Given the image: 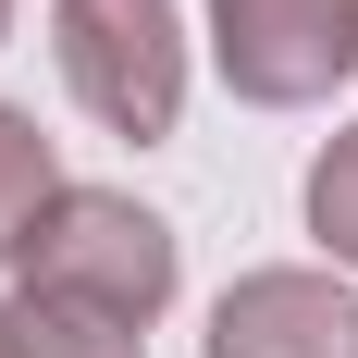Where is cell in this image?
I'll use <instances>...</instances> for the list:
<instances>
[{
  "instance_id": "obj_5",
  "label": "cell",
  "mask_w": 358,
  "mask_h": 358,
  "mask_svg": "<svg viewBox=\"0 0 358 358\" xmlns=\"http://www.w3.org/2000/svg\"><path fill=\"white\" fill-rule=\"evenodd\" d=\"M50 198H62V161H50V136H37V111L0 99V272H13V248L37 235Z\"/></svg>"
},
{
  "instance_id": "obj_7",
  "label": "cell",
  "mask_w": 358,
  "mask_h": 358,
  "mask_svg": "<svg viewBox=\"0 0 358 358\" xmlns=\"http://www.w3.org/2000/svg\"><path fill=\"white\" fill-rule=\"evenodd\" d=\"M13 334H25V358H148L136 322H99L74 296H13Z\"/></svg>"
},
{
  "instance_id": "obj_9",
  "label": "cell",
  "mask_w": 358,
  "mask_h": 358,
  "mask_svg": "<svg viewBox=\"0 0 358 358\" xmlns=\"http://www.w3.org/2000/svg\"><path fill=\"white\" fill-rule=\"evenodd\" d=\"M0 50H13V0H0Z\"/></svg>"
},
{
  "instance_id": "obj_8",
  "label": "cell",
  "mask_w": 358,
  "mask_h": 358,
  "mask_svg": "<svg viewBox=\"0 0 358 358\" xmlns=\"http://www.w3.org/2000/svg\"><path fill=\"white\" fill-rule=\"evenodd\" d=\"M0 358H25V334H13V309H0Z\"/></svg>"
},
{
  "instance_id": "obj_2",
  "label": "cell",
  "mask_w": 358,
  "mask_h": 358,
  "mask_svg": "<svg viewBox=\"0 0 358 358\" xmlns=\"http://www.w3.org/2000/svg\"><path fill=\"white\" fill-rule=\"evenodd\" d=\"M50 62L74 111L111 136L161 148L185 124V13L173 0H50Z\"/></svg>"
},
{
  "instance_id": "obj_4",
  "label": "cell",
  "mask_w": 358,
  "mask_h": 358,
  "mask_svg": "<svg viewBox=\"0 0 358 358\" xmlns=\"http://www.w3.org/2000/svg\"><path fill=\"white\" fill-rule=\"evenodd\" d=\"M198 358H358V296L346 272H309V259H272V272H235L210 296V346Z\"/></svg>"
},
{
  "instance_id": "obj_1",
  "label": "cell",
  "mask_w": 358,
  "mask_h": 358,
  "mask_svg": "<svg viewBox=\"0 0 358 358\" xmlns=\"http://www.w3.org/2000/svg\"><path fill=\"white\" fill-rule=\"evenodd\" d=\"M185 285V248L173 222L148 210V198H124V185H62L50 210H37V235L13 248V296H74V309H99V322H161Z\"/></svg>"
},
{
  "instance_id": "obj_6",
  "label": "cell",
  "mask_w": 358,
  "mask_h": 358,
  "mask_svg": "<svg viewBox=\"0 0 358 358\" xmlns=\"http://www.w3.org/2000/svg\"><path fill=\"white\" fill-rule=\"evenodd\" d=\"M296 210H309V248H322L334 272H358V124L322 136V161H309V185H296Z\"/></svg>"
},
{
  "instance_id": "obj_3",
  "label": "cell",
  "mask_w": 358,
  "mask_h": 358,
  "mask_svg": "<svg viewBox=\"0 0 358 358\" xmlns=\"http://www.w3.org/2000/svg\"><path fill=\"white\" fill-rule=\"evenodd\" d=\"M210 74L248 111H322L358 74V0H210Z\"/></svg>"
}]
</instances>
